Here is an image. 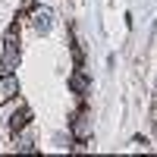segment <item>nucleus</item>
<instances>
[{
  "instance_id": "f257e3e1",
  "label": "nucleus",
  "mask_w": 157,
  "mask_h": 157,
  "mask_svg": "<svg viewBox=\"0 0 157 157\" xmlns=\"http://www.w3.org/2000/svg\"><path fill=\"white\" fill-rule=\"evenodd\" d=\"M13 94H19V82H16V75H3V78H0V104H3V101H10Z\"/></svg>"
},
{
  "instance_id": "f03ea898",
  "label": "nucleus",
  "mask_w": 157,
  "mask_h": 157,
  "mask_svg": "<svg viewBox=\"0 0 157 157\" xmlns=\"http://www.w3.org/2000/svg\"><path fill=\"white\" fill-rule=\"evenodd\" d=\"M25 123H29V113H25V110H19L16 116H13V123H10V126H13V129H22Z\"/></svg>"
},
{
  "instance_id": "7ed1b4c3",
  "label": "nucleus",
  "mask_w": 157,
  "mask_h": 157,
  "mask_svg": "<svg viewBox=\"0 0 157 157\" xmlns=\"http://www.w3.org/2000/svg\"><path fill=\"white\" fill-rule=\"evenodd\" d=\"M35 25H38V29H47V25H50V13H38V16H35Z\"/></svg>"
},
{
  "instance_id": "20e7f679",
  "label": "nucleus",
  "mask_w": 157,
  "mask_h": 157,
  "mask_svg": "<svg viewBox=\"0 0 157 157\" xmlns=\"http://www.w3.org/2000/svg\"><path fill=\"white\" fill-rule=\"evenodd\" d=\"M72 88H75V91H85L88 85H85V78H82V75H72Z\"/></svg>"
}]
</instances>
